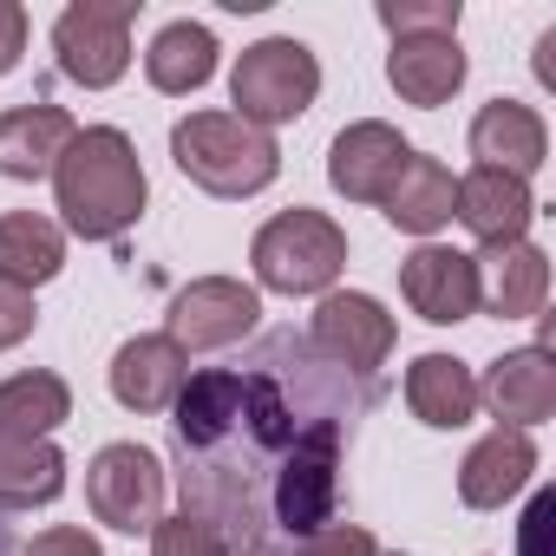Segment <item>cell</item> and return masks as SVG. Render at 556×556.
Masks as SVG:
<instances>
[{
    "instance_id": "6da1fadb",
    "label": "cell",
    "mask_w": 556,
    "mask_h": 556,
    "mask_svg": "<svg viewBox=\"0 0 556 556\" xmlns=\"http://www.w3.org/2000/svg\"><path fill=\"white\" fill-rule=\"evenodd\" d=\"M374 406L380 380L328 367L295 328L262 334L229 367L190 374L170 406L184 510L229 556H289L341 523L348 445Z\"/></svg>"
},
{
    "instance_id": "7a4b0ae2",
    "label": "cell",
    "mask_w": 556,
    "mask_h": 556,
    "mask_svg": "<svg viewBox=\"0 0 556 556\" xmlns=\"http://www.w3.org/2000/svg\"><path fill=\"white\" fill-rule=\"evenodd\" d=\"M53 197H60V216H66L73 236L118 242L144 216V197H151L138 144L118 125H79L73 144L53 164Z\"/></svg>"
},
{
    "instance_id": "3957f363",
    "label": "cell",
    "mask_w": 556,
    "mask_h": 556,
    "mask_svg": "<svg viewBox=\"0 0 556 556\" xmlns=\"http://www.w3.org/2000/svg\"><path fill=\"white\" fill-rule=\"evenodd\" d=\"M170 157L177 170L210 190V197H255L268 190L275 177H282V144H275V131H255L242 125L236 112H190L170 125Z\"/></svg>"
},
{
    "instance_id": "277c9868",
    "label": "cell",
    "mask_w": 556,
    "mask_h": 556,
    "mask_svg": "<svg viewBox=\"0 0 556 556\" xmlns=\"http://www.w3.org/2000/svg\"><path fill=\"white\" fill-rule=\"evenodd\" d=\"M249 262H255V282L275 295H328L334 275L348 268V229L334 216L295 203L255 229Z\"/></svg>"
},
{
    "instance_id": "5b68a950",
    "label": "cell",
    "mask_w": 556,
    "mask_h": 556,
    "mask_svg": "<svg viewBox=\"0 0 556 556\" xmlns=\"http://www.w3.org/2000/svg\"><path fill=\"white\" fill-rule=\"evenodd\" d=\"M321 92V60L289 40V34H275V40H255L242 47L236 73H229V99H236V118L255 125V131H275V125H289L315 105Z\"/></svg>"
},
{
    "instance_id": "8992f818",
    "label": "cell",
    "mask_w": 556,
    "mask_h": 556,
    "mask_svg": "<svg viewBox=\"0 0 556 556\" xmlns=\"http://www.w3.org/2000/svg\"><path fill=\"white\" fill-rule=\"evenodd\" d=\"M131 21L138 0H73V8L53 21V60L73 86L105 92L125 79L131 66Z\"/></svg>"
},
{
    "instance_id": "52a82bcc",
    "label": "cell",
    "mask_w": 556,
    "mask_h": 556,
    "mask_svg": "<svg viewBox=\"0 0 556 556\" xmlns=\"http://www.w3.org/2000/svg\"><path fill=\"white\" fill-rule=\"evenodd\" d=\"M164 491H170V478H164L157 452H144L138 439H118V445H105L86 465V504H92V517L112 523V530H125V536H151L164 523Z\"/></svg>"
},
{
    "instance_id": "ba28073f",
    "label": "cell",
    "mask_w": 556,
    "mask_h": 556,
    "mask_svg": "<svg viewBox=\"0 0 556 556\" xmlns=\"http://www.w3.org/2000/svg\"><path fill=\"white\" fill-rule=\"evenodd\" d=\"M262 321V295L236 275H197L190 289L170 295V315H164V341H177V354H216V348H236L249 341Z\"/></svg>"
},
{
    "instance_id": "9c48e42d",
    "label": "cell",
    "mask_w": 556,
    "mask_h": 556,
    "mask_svg": "<svg viewBox=\"0 0 556 556\" xmlns=\"http://www.w3.org/2000/svg\"><path fill=\"white\" fill-rule=\"evenodd\" d=\"M393 341H400L393 315H387L374 295H354V289H328L321 308H315V321H308V348H315L328 367L354 374V380H374V374L387 367Z\"/></svg>"
},
{
    "instance_id": "30bf717a",
    "label": "cell",
    "mask_w": 556,
    "mask_h": 556,
    "mask_svg": "<svg viewBox=\"0 0 556 556\" xmlns=\"http://www.w3.org/2000/svg\"><path fill=\"white\" fill-rule=\"evenodd\" d=\"M400 295L419 321L432 328H458L478 315V262L465 249H445V242H419L406 262H400Z\"/></svg>"
},
{
    "instance_id": "8fae6325",
    "label": "cell",
    "mask_w": 556,
    "mask_h": 556,
    "mask_svg": "<svg viewBox=\"0 0 556 556\" xmlns=\"http://www.w3.org/2000/svg\"><path fill=\"white\" fill-rule=\"evenodd\" d=\"M406 157H413V144H406L393 125L361 118V125H348V131L334 138V151H328V184H334L348 203H387V190H393V177L406 170Z\"/></svg>"
},
{
    "instance_id": "7c38bea8",
    "label": "cell",
    "mask_w": 556,
    "mask_h": 556,
    "mask_svg": "<svg viewBox=\"0 0 556 556\" xmlns=\"http://www.w3.org/2000/svg\"><path fill=\"white\" fill-rule=\"evenodd\" d=\"M478 406H491V419L517 426V432L543 426L556 413V361H549V348H510V354H497L484 367V380H478Z\"/></svg>"
},
{
    "instance_id": "4fadbf2b",
    "label": "cell",
    "mask_w": 556,
    "mask_h": 556,
    "mask_svg": "<svg viewBox=\"0 0 556 556\" xmlns=\"http://www.w3.org/2000/svg\"><path fill=\"white\" fill-rule=\"evenodd\" d=\"M478 262V308H491L497 321H536L543 295H549V255L523 236V242H497Z\"/></svg>"
},
{
    "instance_id": "5bb4252c",
    "label": "cell",
    "mask_w": 556,
    "mask_h": 556,
    "mask_svg": "<svg viewBox=\"0 0 556 556\" xmlns=\"http://www.w3.org/2000/svg\"><path fill=\"white\" fill-rule=\"evenodd\" d=\"M530 478H536V445H530V432L491 426V432L465 452V465H458V497H465V510H504Z\"/></svg>"
},
{
    "instance_id": "9a60e30c",
    "label": "cell",
    "mask_w": 556,
    "mask_h": 556,
    "mask_svg": "<svg viewBox=\"0 0 556 556\" xmlns=\"http://www.w3.org/2000/svg\"><path fill=\"white\" fill-rule=\"evenodd\" d=\"M452 216H458L484 249H497V242H523V229L536 223V197H530L523 177H504V170H484V164H478V170L458 177Z\"/></svg>"
},
{
    "instance_id": "2e32d148",
    "label": "cell",
    "mask_w": 556,
    "mask_h": 556,
    "mask_svg": "<svg viewBox=\"0 0 556 556\" xmlns=\"http://www.w3.org/2000/svg\"><path fill=\"white\" fill-rule=\"evenodd\" d=\"M184 380H190V361L164 334H131L112 354V400L125 413H170L177 393H184Z\"/></svg>"
},
{
    "instance_id": "e0dca14e",
    "label": "cell",
    "mask_w": 556,
    "mask_h": 556,
    "mask_svg": "<svg viewBox=\"0 0 556 556\" xmlns=\"http://www.w3.org/2000/svg\"><path fill=\"white\" fill-rule=\"evenodd\" d=\"M471 157L484 164V170H504V177H536L543 170V157H549V131H543V118L530 112V105H517V99H491L478 118H471Z\"/></svg>"
},
{
    "instance_id": "ac0fdd59",
    "label": "cell",
    "mask_w": 556,
    "mask_h": 556,
    "mask_svg": "<svg viewBox=\"0 0 556 556\" xmlns=\"http://www.w3.org/2000/svg\"><path fill=\"white\" fill-rule=\"evenodd\" d=\"M73 112L66 105H14V112H0V177H14V184H40L53 177L60 151L73 144Z\"/></svg>"
},
{
    "instance_id": "d6986e66",
    "label": "cell",
    "mask_w": 556,
    "mask_h": 556,
    "mask_svg": "<svg viewBox=\"0 0 556 556\" xmlns=\"http://www.w3.org/2000/svg\"><path fill=\"white\" fill-rule=\"evenodd\" d=\"M465 53H458V40H445V34H432V40H393V53H387V86L406 99V105H419V112H432V105H445L458 86H465Z\"/></svg>"
},
{
    "instance_id": "ffe728a7",
    "label": "cell",
    "mask_w": 556,
    "mask_h": 556,
    "mask_svg": "<svg viewBox=\"0 0 556 556\" xmlns=\"http://www.w3.org/2000/svg\"><path fill=\"white\" fill-rule=\"evenodd\" d=\"M406 406H413L419 426L458 432V426H471V413H478V374H471L465 361H452V354H419V361L406 367Z\"/></svg>"
},
{
    "instance_id": "44dd1931",
    "label": "cell",
    "mask_w": 556,
    "mask_h": 556,
    "mask_svg": "<svg viewBox=\"0 0 556 556\" xmlns=\"http://www.w3.org/2000/svg\"><path fill=\"white\" fill-rule=\"evenodd\" d=\"M66 268V229L34 216V210H8L0 216V282L8 289H40Z\"/></svg>"
},
{
    "instance_id": "7402d4cb",
    "label": "cell",
    "mask_w": 556,
    "mask_h": 556,
    "mask_svg": "<svg viewBox=\"0 0 556 556\" xmlns=\"http://www.w3.org/2000/svg\"><path fill=\"white\" fill-rule=\"evenodd\" d=\"M452 197H458V177H452L439 157L413 151L406 170L393 177V190H387L380 210H387V223L406 229V236H439V229L452 223Z\"/></svg>"
},
{
    "instance_id": "603a6c76",
    "label": "cell",
    "mask_w": 556,
    "mask_h": 556,
    "mask_svg": "<svg viewBox=\"0 0 556 556\" xmlns=\"http://www.w3.org/2000/svg\"><path fill=\"white\" fill-rule=\"evenodd\" d=\"M210 73H216V34H210L203 21H170V27L151 40V53H144V79H151L164 99L203 92Z\"/></svg>"
},
{
    "instance_id": "cb8c5ba5",
    "label": "cell",
    "mask_w": 556,
    "mask_h": 556,
    "mask_svg": "<svg viewBox=\"0 0 556 556\" xmlns=\"http://www.w3.org/2000/svg\"><path fill=\"white\" fill-rule=\"evenodd\" d=\"M66 491V452L53 439H8L0 432V510H34Z\"/></svg>"
},
{
    "instance_id": "d4e9b609",
    "label": "cell",
    "mask_w": 556,
    "mask_h": 556,
    "mask_svg": "<svg viewBox=\"0 0 556 556\" xmlns=\"http://www.w3.org/2000/svg\"><path fill=\"white\" fill-rule=\"evenodd\" d=\"M73 419V387L60 374H14L0 380V432L8 439H53Z\"/></svg>"
},
{
    "instance_id": "484cf974",
    "label": "cell",
    "mask_w": 556,
    "mask_h": 556,
    "mask_svg": "<svg viewBox=\"0 0 556 556\" xmlns=\"http://www.w3.org/2000/svg\"><path fill=\"white\" fill-rule=\"evenodd\" d=\"M380 27L393 40H458V0H380Z\"/></svg>"
},
{
    "instance_id": "4316f807",
    "label": "cell",
    "mask_w": 556,
    "mask_h": 556,
    "mask_svg": "<svg viewBox=\"0 0 556 556\" xmlns=\"http://www.w3.org/2000/svg\"><path fill=\"white\" fill-rule=\"evenodd\" d=\"M151 556H229V549H223V536H216L203 517L177 510V517H164V523L151 530Z\"/></svg>"
},
{
    "instance_id": "83f0119b",
    "label": "cell",
    "mask_w": 556,
    "mask_h": 556,
    "mask_svg": "<svg viewBox=\"0 0 556 556\" xmlns=\"http://www.w3.org/2000/svg\"><path fill=\"white\" fill-rule=\"evenodd\" d=\"M289 556H380V543H374V530H361V523H328V530H315L308 543H295Z\"/></svg>"
},
{
    "instance_id": "f1b7e54d",
    "label": "cell",
    "mask_w": 556,
    "mask_h": 556,
    "mask_svg": "<svg viewBox=\"0 0 556 556\" xmlns=\"http://www.w3.org/2000/svg\"><path fill=\"white\" fill-rule=\"evenodd\" d=\"M34 321H40L34 295H27V289H8V282H0V354H8V348H21V341L34 334Z\"/></svg>"
},
{
    "instance_id": "f546056e",
    "label": "cell",
    "mask_w": 556,
    "mask_h": 556,
    "mask_svg": "<svg viewBox=\"0 0 556 556\" xmlns=\"http://www.w3.org/2000/svg\"><path fill=\"white\" fill-rule=\"evenodd\" d=\"M21 556H105V549H99L92 530H79V523H53V530H40Z\"/></svg>"
},
{
    "instance_id": "4dcf8cb0",
    "label": "cell",
    "mask_w": 556,
    "mask_h": 556,
    "mask_svg": "<svg viewBox=\"0 0 556 556\" xmlns=\"http://www.w3.org/2000/svg\"><path fill=\"white\" fill-rule=\"evenodd\" d=\"M27 53V8L21 0H0V79H8Z\"/></svg>"
},
{
    "instance_id": "1f68e13d",
    "label": "cell",
    "mask_w": 556,
    "mask_h": 556,
    "mask_svg": "<svg viewBox=\"0 0 556 556\" xmlns=\"http://www.w3.org/2000/svg\"><path fill=\"white\" fill-rule=\"evenodd\" d=\"M549 517H556V497H549V491H536V504H530V517H523V556H543Z\"/></svg>"
},
{
    "instance_id": "d6a6232c",
    "label": "cell",
    "mask_w": 556,
    "mask_h": 556,
    "mask_svg": "<svg viewBox=\"0 0 556 556\" xmlns=\"http://www.w3.org/2000/svg\"><path fill=\"white\" fill-rule=\"evenodd\" d=\"M0 556H21V549H14V536H8V530H0Z\"/></svg>"
}]
</instances>
